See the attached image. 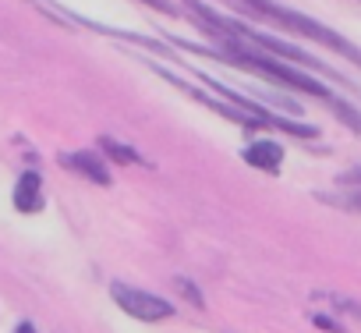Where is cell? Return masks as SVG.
<instances>
[{
  "label": "cell",
  "instance_id": "obj_2",
  "mask_svg": "<svg viewBox=\"0 0 361 333\" xmlns=\"http://www.w3.org/2000/svg\"><path fill=\"white\" fill-rule=\"evenodd\" d=\"M238 4H245V8H252V11H259V15H269V18H276L280 25H287V29H294V32L312 36L315 43H326V47L340 50L347 61H354V57H357V50H354V43H350V40H343L340 32H333V29L319 25L315 18H305V15H298V11H290V8H280V4H273V0H238Z\"/></svg>",
  "mask_w": 361,
  "mask_h": 333
},
{
  "label": "cell",
  "instance_id": "obj_11",
  "mask_svg": "<svg viewBox=\"0 0 361 333\" xmlns=\"http://www.w3.org/2000/svg\"><path fill=\"white\" fill-rule=\"evenodd\" d=\"M15 333H36V326H32V322H18V329H15Z\"/></svg>",
  "mask_w": 361,
  "mask_h": 333
},
{
  "label": "cell",
  "instance_id": "obj_1",
  "mask_svg": "<svg viewBox=\"0 0 361 333\" xmlns=\"http://www.w3.org/2000/svg\"><path fill=\"white\" fill-rule=\"evenodd\" d=\"M231 61H238V64H245V68H252V71H262V75H269V78H276V82H283V85H290V89H301V92H308V96H326V99H329V89H326L319 78H312V75L290 68L287 61L266 57L262 50H248V47H241V43H231Z\"/></svg>",
  "mask_w": 361,
  "mask_h": 333
},
{
  "label": "cell",
  "instance_id": "obj_7",
  "mask_svg": "<svg viewBox=\"0 0 361 333\" xmlns=\"http://www.w3.org/2000/svg\"><path fill=\"white\" fill-rule=\"evenodd\" d=\"M99 145H103V152H106L114 163H124V166L142 163L138 149H131V145H124V142H117V138H110V135H103V138H99Z\"/></svg>",
  "mask_w": 361,
  "mask_h": 333
},
{
  "label": "cell",
  "instance_id": "obj_6",
  "mask_svg": "<svg viewBox=\"0 0 361 333\" xmlns=\"http://www.w3.org/2000/svg\"><path fill=\"white\" fill-rule=\"evenodd\" d=\"M241 156H245V163L259 166V171H280V163H283V149L276 142H269V138H259V142L245 145Z\"/></svg>",
  "mask_w": 361,
  "mask_h": 333
},
{
  "label": "cell",
  "instance_id": "obj_9",
  "mask_svg": "<svg viewBox=\"0 0 361 333\" xmlns=\"http://www.w3.org/2000/svg\"><path fill=\"white\" fill-rule=\"evenodd\" d=\"M315 326H322V329H333V333H340V326H336L333 319H326V315H315Z\"/></svg>",
  "mask_w": 361,
  "mask_h": 333
},
{
  "label": "cell",
  "instance_id": "obj_4",
  "mask_svg": "<svg viewBox=\"0 0 361 333\" xmlns=\"http://www.w3.org/2000/svg\"><path fill=\"white\" fill-rule=\"evenodd\" d=\"M61 163L68 166V171L85 174V178H89V181H96V185H110V171H106V163H103L96 152H89V149L64 152V156H61Z\"/></svg>",
  "mask_w": 361,
  "mask_h": 333
},
{
  "label": "cell",
  "instance_id": "obj_8",
  "mask_svg": "<svg viewBox=\"0 0 361 333\" xmlns=\"http://www.w3.org/2000/svg\"><path fill=\"white\" fill-rule=\"evenodd\" d=\"M177 287H180V291H185V294H188V298H192L195 305H202V294H199V287H192L188 280H177Z\"/></svg>",
  "mask_w": 361,
  "mask_h": 333
},
{
  "label": "cell",
  "instance_id": "obj_5",
  "mask_svg": "<svg viewBox=\"0 0 361 333\" xmlns=\"http://www.w3.org/2000/svg\"><path fill=\"white\" fill-rule=\"evenodd\" d=\"M43 206H47V199H43V178L36 171H25L18 178V185H15V210L18 213H39Z\"/></svg>",
  "mask_w": 361,
  "mask_h": 333
},
{
  "label": "cell",
  "instance_id": "obj_3",
  "mask_svg": "<svg viewBox=\"0 0 361 333\" xmlns=\"http://www.w3.org/2000/svg\"><path fill=\"white\" fill-rule=\"evenodd\" d=\"M110 294H114V301H117L131 319L159 322V319H170V315H173V305H166L159 294H149V291L128 287V284H121V280H114V284H110Z\"/></svg>",
  "mask_w": 361,
  "mask_h": 333
},
{
  "label": "cell",
  "instance_id": "obj_10",
  "mask_svg": "<svg viewBox=\"0 0 361 333\" xmlns=\"http://www.w3.org/2000/svg\"><path fill=\"white\" fill-rule=\"evenodd\" d=\"M145 4H149V8H156V11H166V15L173 11V8L166 4V0H145Z\"/></svg>",
  "mask_w": 361,
  "mask_h": 333
}]
</instances>
